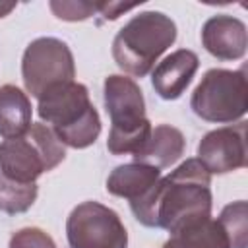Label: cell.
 <instances>
[{
	"label": "cell",
	"mask_w": 248,
	"mask_h": 248,
	"mask_svg": "<svg viewBox=\"0 0 248 248\" xmlns=\"http://www.w3.org/2000/svg\"><path fill=\"white\" fill-rule=\"evenodd\" d=\"M64 157L66 149L50 126L35 122L25 134L0 143V172L17 182H35Z\"/></svg>",
	"instance_id": "5"
},
{
	"label": "cell",
	"mask_w": 248,
	"mask_h": 248,
	"mask_svg": "<svg viewBox=\"0 0 248 248\" xmlns=\"http://www.w3.org/2000/svg\"><path fill=\"white\" fill-rule=\"evenodd\" d=\"M136 6L134 4H116V2H99V8L97 12L105 17V19H116L122 12H128V10H134Z\"/></svg>",
	"instance_id": "20"
},
{
	"label": "cell",
	"mask_w": 248,
	"mask_h": 248,
	"mask_svg": "<svg viewBox=\"0 0 248 248\" xmlns=\"http://www.w3.org/2000/svg\"><path fill=\"white\" fill-rule=\"evenodd\" d=\"M21 78L31 97H41L54 85L74 81L76 64L70 46L56 37L31 41L21 58Z\"/></svg>",
	"instance_id": "7"
},
{
	"label": "cell",
	"mask_w": 248,
	"mask_h": 248,
	"mask_svg": "<svg viewBox=\"0 0 248 248\" xmlns=\"http://www.w3.org/2000/svg\"><path fill=\"white\" fill-rule=\"evenodd\" d=\"M163 248H231V242L221 223L209 217L170 234Z\"/></svg>",
	"instance_id": "15"
},
{
	"label": "cell",
	"mask_w": 248,
	"mask_h": 248,
	"mask_svg": "<svg viewBox=\"0 0 248 248\" xmlns=\"http://www.w3.org/2000/svg\"><path fill=\"white\" fill-rule=\"evenodd\" d=\"M70 248H128V231L118 213L99 202H81L66 219Z\"/></svg>",
	"instance_id": "8"
},
{
	"label": "cell",
	"mask_w": 248,
	"mask_h": 248,
	"mask_svg": "<svg viewBox=\"0 0 248 248\" xmlns=\"http://www.w3.org/2000/svg\"><path fill=\"white\" fill-rule=\"evenodd\" d=\"M246 202L238 200L223 207L219 215V223L225 229L231 248H246L248 244V217H246Z\"/></svg>",
	"instance_id": "17"
},
{
	"label": "cell",
	"mask_w": 248,
	"mask_h": 248,
	"mask_svg": "<svg viewBox=\"0 0 248 248\" xmlns=\"http://www.w3.org/2000/svg\"><path fill=\"white\" fill-rule=\"evenodd\" d=\"M31 101L17 85L0 87V136L4 140L17 138L29 130L31 122Z\"/></svg>",
	"instance_id": "14"
},
{
	"label": "cell",
	"mask_w": 248,
	"mask_h": 248,
	"mask_svg": "<svg viewBox=\"0 0 248 248\" xmlns=\"http://www.w3.org/2000/svg\"><path fill=\"white\" fill-rule=\"evenodd\" d=\"M184 147H186V140L178 128L170 124H159L151 128L149 138L145 140L143 147L134 155V159L136 163L141 165L167 169L182 157Z\"/></svg>",
	"instance_id": "12"
},
{
	"label": "cell",
	"mask_w": 248,
	"mask_h": 248,
	"mask_svg": "<svg viewBox=\"0 0 248 248\" xmlns=\"http://www.w3.org/2000/svg\"><path fill=\"white\" fill-rule=\"evenodd\" d=\"M16 8V2H0V17H6Z\"/></svg>",
	"instance_id": "21"
},
{
	"label": "cell",
	"mask_w": 248,
	"mask_h": 248,
	"mask_svg": "<svg viewBox=\"0 0 248 248\" xmlns=\"http://www.w3.org/2000/svg\"><path fill=\"white\" fill-rule=\"evenodd\" d=\"M161 178V170L141 163L118 165L107 178V192L116 198L136 202L145 196Z\"/></svg>",
	"instance_id": "13"
},
{
	"label": "cell",
	"mask_w": 248,
	"mask_h": 248,
	"mask_svg": "<svg viewBox=\"0 0 248 248\" xmlns=\"http://www.w3.org/2000/svg\"><path fill=\"white\" fill-rule=\"evenodd\" d=\"M211 174L198 159H186L140 200L130 202L134 217L149 229L170 234L211 217Z\"/></svg>",
	"instance_id": "1"
},
{
	"label": "cell",
	"mask_w": 248,
	"mask_h": 248,
	"mask_svg": "<svg viewBox=\"0 0 248 248\" xmlns=\"http://www.w3.org/2000/svg\"><path fill=\"white\" fill-rule=\"evenodd\" d=\"M176 41V23L163 12L134 16L112 41V58L120 70L134 78L147 76L159 56Z\"/></svg>",
	"instance_id": "3"
},
{
	"label": "cell",
	"mask_w": 248,
	"mask_h": 248,
	"mask_svg": "<svg viewBox=\"0 0 248 248\" xmlns=\"http://www.w3.org/2000/svg\"><path fill=\"white\" fill-rule=\"evenodd\" d=\"M202 45L217 60H238L246 54V25L229 14L209 17L202 27Z\"/></svg>",
	"instance_id": "10"
},
{
	"label": "cell",
	"mask_w": 248,
	"mask_h": 248,
	"mask_svg": "<svg viewBox=\"0 0 248 248\" xmlns=\"http://www.w3.org/2000/svg\"><path fill=\"white\" fill-rule=\"evenodd\" d=\"M198 66H200V58L194 50L178 48L170 52L151 72V85L155 93L165 101L178 99L192 83Z\"/></svg>",
	"instance_id": "11"
},
{
	"label": "cell",
	"mask_w": 248,
	"mask_h": 248,
	"mask_svg": "<svg viewBox=\"0 0 248 248\" xmlns=\"http://www.w3.org/2000/svg\"><path fill=\"white\" fill-rule=\"evenodd\" d=\"M198 161L209 174H227L246 167V122L207 132L198 145Z\"/></svg>",
	"instance_id": "9"
},
{
	"label": "cell",
	"mask_w": 248,
	"mask_h": 248,
	"mask_svg": "<svg viewBox=\"0 0 248 248\" xmlns=\"http://www.w3.org/2000/svg\"><path fill=\"white\" fill-rule=\"evenodd\" d=\"M37 182H17L0 172V211L8 215L25 213L37 200Z\"/></svg>",
	"instance_id": "16"
},
{
	"label": "cell",
	"mask_w": 248,
	"mask_h": 248,
	"mask_svg": "<svg viewBox=\"0 0 248 248\" xmlns=\"http://www.w3.org/2000/svg\"><path fill=\"white\" fill-rule=\"evenodd\" d=\"M105 107L110 116L107 149L112 155H136L151 132L145 116V99L140 85L120 74H112L103 83Z\"/></svg>",
	"instance_id": "4"
},
{
	"label": "cell",
	"mask_w": 248,
	"mask_h": 248,
	"mask_svg": "<svg viewBox=\"0 0 248 248\" xmlns=\"http://www.w3.org/2000/svg\"><path fill=\"white\" fill-rule=\"evenodd\" d=\"M8 248H58L48 232L39 227H23L10 238Z\"/></svg>",
	"instance_id": "19"
},
{
	"label": "cell",
	"mask_w": 248,
	"mask_h": 248,
	"mask_svg": "<svg viewBox=\"0 0 248 248\" xmlns=\"http://www.w3.org/2000/svg\"><path fill=\"white\" fill-rule=\"evenodd\" d=\"M52 14L58 19L64 21H83L87 17H91L97 8L99 2H81V0H52L50 4Z\"/></svg>",
	"instance_id": "18"
},
{
	"label": "cell",
	"mask_w": 248,
	"mask_h": 248,
	"mask_svg": "<svg viewBox=\"0 0 248 248\" xmlns=\"http://www.w3.org/2000/svg\"><path fill=\"white\" fill-rule=\"evenodd\" d=\"M190 108L205 122L231 124L248 110V81L244 68H211L192 93Z\"/></svg>",
	"instance_id": "6"
},
{
	"label": "cell",
	"mask_w": 248,
	"mask_h": 248,
	"mask_svg": "<svg viewBox=\"0 0 248 248\" xmlns=\"http://www.w3.org/2000/svg\"><path fill=\"white\" fill-rule=\"evenodd\" d=\"M37 112L50 126L62 145L85 149L93 145L101 134V118L89 101L83 83L68 81L50 87L39 97Z\"/></svg>",
	"instance_id": "2"
}]
</instances>
